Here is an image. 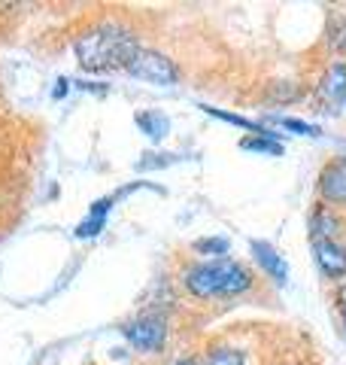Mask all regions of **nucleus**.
Returning <instances> with one entry per match:
<instances>
[{
	"label": "nucleus",
	"mask_w": 346,
	"mask_h": 365,
	"mask_svg": "<svg viewBox=\"0 0 346 365\" xmlns=\"http://www.w3.org/2000/svg\"><path fill=\"white\" fill-rule=\"evenodd\" d=\"M140 49L137 34L119 21H103L98 28H88L83 37H76L73 52L83 71L88 73H110L128 71L134 52Z\"/></svg>",
	"instance_id": "f257e3e1"
},
{
	"label": "nucleus",
	"mask_w": 346,
	"mask_h": 365,
	"mask_svg": "<svg viewBox=\"0 0 346 365\" xmlns=\"http://www.w3.org/2000/svg\"><path fill=\"white\" fill-rule=\"evenodd\" d=\"M252 271L237 259H206L182 271V287L194 299H231L252 289Z\"/></svg>",
	"instance_id": "f03ea898"
},
{
	"label": "nucleus",
	"mask_w": 346,
	"mask_h": 365,
	"mask_svg": "<svg viewBox=\"0 0 346 365\" xmlns=\"http://www.w3.org/2000/svg\"><path fill=\"white\" fill-rule=\"evenodd\" d=\"M134 79H140V83H152V86H177L179 83V67L177 61H170L164 52H155V49H140L134 52V58L128 64V71Z\"/></svg>",
	"instance_id": "7ed1b4c3"
},
{
	"label": "nucleus",
	"mask_w": 346,
	"mask_h": 365,
	"mask_svg": "<svg viewBox=\"0 0 346 365\" xmlns=\"http://www.w3.org/2000/svg\"><path fill=\"white\" fill-rule=\"evenodd\" d=\"M122 335L134 350L158 353L167 344V319L161 314H140L128 323H122Z\"/></svg>",
	"instance_id": "20e7f679"
},
{
	"label": "nucleus",
	"mask_w": 346,
	"mask_h": 365,
	"mask_svg": "<svg viewBox=\"0 0 346 365\" xmlns=\"http://www.w3.org/2000/svg\"><path fill=\"white\" fill-rule=\"evenodd\" d=\"M316 95H319V104L325 113H337L343 107V101H346V61L331 64L328 71L322 73Z\"/></svg>",
	"instance_id": "39448f33"
},
{
	"label": "nucleus",
	"mask_w": 346,
	"mask_h": 365,
	"mask_svg": "<svg viewBox=\"0 0 346 365\" xmlns=\"http://www.w3.org/2000/svg\"><path fill=\"white\" fill-rule=\"evenodd\" d=\"M319 195L325 204H337V207H346V155L334 158L322 168L319 174Z\"/></svg>",
	"instance_id": "423d86ee"
},
{
	"label": "nucleus",
	"mask_w": 346,
	"mask_h": 365,
	"mask_svg": "<svg viewBox=\"0 0 346 365\" xmlns=\"http://www.w3.org/2000/svg\"><path fill=\"white\" fill-rule=\"evenodd\" d=\"M313 256L322 274L331 280L346 277V247L337 241H313Z\"/></svg>",
	"instance_id": "0eeeda50"
},
{
	"label": "nucleus",
	"mask_w": 346,
	"mask_h": 365,
	"mask_svg": "<svg viewBox=\"0 0 346 365\" xmlns=\"http://www.w3.org/2000/svg\"><path fill=\"white\" fill-rule=\"evenodd\" d=\"M252 256H256V262L261 265V271L268 274V277L273 283H285L288 280V265H285V259L276 253V250L268 244V241H252Z\"/></svg>",
	"instance_id": "6e6552de"
},
{
	"label": "nucleus",
	"mask_w": 346,
	"mask_h": 365,
	"mask_svg": "<svg viewBox=\"0 0 346 365\" xmlns=\"http://www.w3.org/2000/svg\"><path fill=\"white\" fill-rule=\"evenodd\" d=\"M340 216L334 213L328 204H316L313 213H310V237L313 241H334L340 232Z\"/></svg>",
	"instance_id": "1a4fd4ad"
},
{
	"label": "nucleus",
	"mask_w": 346,
	"mask_h": 365,
	"mask_svg": "<svg viewBox=\"0 0 346 365\" xmlns=\"http://www.w3.org/2000/svg\"><path fill=\"white\" fill-rule=\"evenodd\" d=\"M112 204H115L112 195L91 204V207H88V216L76 225V237H95V235H100V232H103V225H107V213H110Z\"/></svg>",
	"instance_id": "9d476101"
},
{
	"label": "nucleus",
	"mask_w": 346,
	"mask_h": 365,
	"mask_svg": "<svg viewBox=\"0 0 346 365\" xmlns=\"http://www.w3.org/2000/svg\"><path fill=\"white\" fill-rule=\"evenodd\" d=\"M137 128H140L149 140H164V137L170 134V119L164 116L161 110H143L134 116Z\"/></svg>",
	"instance_id": "9b49d317"
},
{
	"label": "nucleus",
	"mask_w": 346,
	"mask_h": 365,
	"mask_svg": "<svg viewBox=\"0 0 346 365\" xmlns=\"http://www.w3.org/2000/svg\"><path fill=\"white\" fill-rule=\"evenodd\" d=\"M240 146L249 153H268V155H283V143L276 140V134H252V137H243Z\"/></svg>",
	"instance_id": "f8f14e48"
},
{
	"label": "nucleus",
	"mask_w": 346,
	"mask_h": 365,
	"mask_svg": "<svg viewBox=\"0 0 346 365\" xmlns=\"http://www.w3.org/2000/svg\"><path fill=\"white\" fill-rule=\"evenodd\" d=\"M206 365H246V356L237 347L216 344V347L206 350Z\"/></svg>",
	"instance_id": "ddd939ff"
},
{
	"label": "nucleus",
	"mask_w": 346,
	"mask_h": 365,
	"mask_svg": "<svg viewBox=\"0 0 346 365\" xmlns=\"http://www.w3.org/2000/svg\"><path fill=\"white\" fill-rule=\"evenodd\" d=\"M201 110L210 113V116H216V119H222V122L237 125V128H246V131H256V134H273V131H268V128H261L258 122H249V119H243V116H234V113H225V110H216V107H201Z\"/></svg>",
	"instance_id": "4468645a"
},
{
	"label": "nucleus",
	"mask_w": 346,
	"mask_h": 365,
	"mask_svg": "<svg viewBox=\"0 0 346 365\" xmlns=\"http://www.w3.org/2000/svg\"><path fill=\"white\" fill-rule=\"evenodd\" d=\"M194 253L201 256H216V259H225L228 253V241L225 237H201V241H194Z\"/></svg>",
	"instance_id": "2eb2a0df"
},
{
	"label": "nucleus",
	"mask_w": 346,
	"mask_h": 365,
	"mask_svg": "<svg viewBox=\"0 0 346 365\" xmlns=\"http://www.w3.org/2000/svg\"><path fill=\"white\" fill-rule=\"evenodd\" d=\"M328 40L337 52H346V19L343 16H334L331 28H328Z\"/></svg>",
	"instance_id": "dca6fc26"
},
{
	"label": "nucleus",
	"mask_w": 346,
	"mask_h": 365,
	"mask_svg": "<svg viewBox=\"0 0 346 365\" xmlns=\"http://www.w3.org/2000/svg\"><path fill=\"white\" fill-rule=\"evenodd\" d=\"M276 122H280L285 131H295V134H307V137H316V134H319V125H310V122H304V119H288V116H280Z\"/></svg>",
	"instance_id": "f3484780"
},
{
	"label": "nucleus",
	"mask_w": 346,
	"mask_h": 365,
	"mask_svg": "<svg viewBox=\"0 0 346 365\" xmlns=\"http://www.w3.org/2000/svg\"><path fill=\"white\" fill-rule=\"evenodd\" d=\"M337 314H340V319H343V329H346V283L337 289Z\"/></svg>",
	"instance_id": "a211bd4d"
},
{
	"label": "nucleus",
	"mask_w": 346,
	"mask_h": 365,
	"mask_svg": "<svg viewBox=\"0 0 346 365\" xmlns=\"http://www.w3.org/2000/svg\"><path fill=\"white\" fill-rule=\"evenodd\" d=\"M67 91H70V83H67V79H58V88L52 91V98H55V101H61Z\"/></svg>",
	"instance_id": "6ab92c4d"
},
{
	"label": "nucleus",
	"mask_w": 346,
	"mask_h": 365,
	"mask_svg": "<svg viewBox=\"0 0 346 365\" xmlns=\"http://www.w3.org/2000/svg\"><path fill=\"white\" fill-rule=\"evenodd\" d=\"M173 365H198V359H194V356H179Z\"/></svg>",
	"instance_id": "aec40b11"
}]
</instances>
